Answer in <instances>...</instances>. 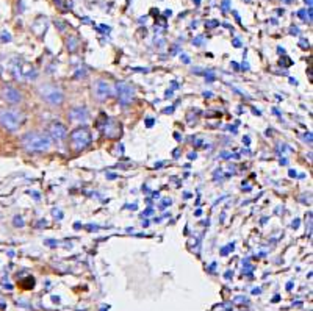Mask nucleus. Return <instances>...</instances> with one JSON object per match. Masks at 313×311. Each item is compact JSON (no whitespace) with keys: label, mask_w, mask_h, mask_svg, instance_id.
Returning <instances> with one entry per match:
<instances>
[{"label":"nucleus","mask_w":313,"mask_h":311,"mask_svg":"<svg viewBox=\"0 0 313 311\" xmlns=\"http://www.w3.org/2000/svg\"><path fill=\"white\" fill-rule=\"evenodd\" d=\"M22 146L28 152H46L50 147V138L44 133L32 132L22 138Z\"/></svg>","instance_id":"1"},{"label":"nucleus","mask_w":313,"mask_h":311,"mask_svg":"<svg viewBox=\"0 0 313 311\" xmlns=\"http://www.w3.org/2000/svg\"><path fill=\"white\" fill-rule=\"evenodd\" d=\"M22 124V114L16 110H0V125L8 132H16Z\"/></svg>","instance_id":"2"},{"label":"nucleus","mask_w":313,"mask_h":311,"mask_svg":"<svg viewBox=\"0 0 313 311\" xmlns=\"http://www.w3.org/2000/svg\"><path fill=\"white\" fill-rule=\"evenodd\" d=\"M39 95L50 105H61L64 100V94L60 88L53 84H41L39 86Z\"/></svg>","instance_id":"3"},{"label":"nucleus","mask_w":313,"mask_h":311,"mask_svg":"<svg viewBox=\"0 0 313 311\" xmlns=\"http://www.w3.org/2000/svg\"><path fill=\"white\" fill-rule=\"evenodd\" d=\"M91 142V133L88 128H77L71 133V146L74 150H83Z\"/></svg>","instance_id":"4"},{"label":"nucleus","mask_w":313,"mask_h":311,"mask_svg":"<svg viewBox=\"0 0 313 311\" xmlns=\"http://www.w3.org/2000/svg\"><path fill=\"white\" fill-rule=\"evenodd\" d=\"M116 95L122 105H127L135 97V88L125 81H119V83H116Z\"/></svg>","instance_id":"5"},{"label":"nucleus","mask_w":313,"mask_h":311,"mask_svg":"<svg viewBox=\"0 0 313 311\" xmlns=\"http://www.w3.org/2000/svg\"><path fill=\"white\" fill-rule=\"evenodd\" d=\"M110 94H111V86H110L108 81H105V80L94 81V84H92V95L97 100H105V98L110 97Z\"/></svg>","instance_id":"6"},{"label":"nucleus","mask_w":313,"mask_h":311,"mask_svg":"<svg viewBox=\"0 0 313 311\" xmlns=\"http://www.w3.org/2000/svg\"><path fill=\"white\" fill-rule=\"evenodd\" d=\"M69 117L74 122H86L88 117H89V114H88V110L85 107H74L69 111Z\"/></svg>","instance_id":"7"},{"label":"nucleus","mask_w":313,"mask_h":311,"mask_svg":"<svg viewBox=\"0 0 313 311\" xmlns=\"http://www.w3.org/2000/svg\"><path fill=\"white\" fill-rule=\"evenodd\" d=\"M2 95H3V98H5L7 102H10V103H19V102L22 100V95H21V92H19L17 89L11 88V86H7V88H3V91H2Z\"/></svg>","instance_id":"8"},{"label":"nucleus","mask_w":313,"mask_h":311,"mask_svg":"<svg viewBox=\"0 0 313 311\" xmlns=\"http://www.w3.org/2000/svg\"><path fill=\"white\" fill-rule=\"evenodd\" d=\"M49 133H50V136H52L53 139L60 141V139L66 138V135H67V128H66L63 124H60V122H53V124L50 125V128H49Z\"/></svg>","instance_id":"9"},{"label":"nucleus","mask_w":313,"mask_h":311,"mask_svg":"<svg viewBox=\"0 0 313 311\" xmlns=\"http://www.w3.org/2000/svg\"><path fill=\"white\" fill-rule=\"evenodd\" d=\"M14 225H16V227H24V221H22V218L16 216V218H14Z\"/></svg>","instance_id":"10"},{"label":"nucleus","mask_w":313,"mask_h":311,"mask_svg":"<svg viewBox=\"0 0 313 311\" xmlns=\"http://www.w3.org/2000/svg\"><path fill=\"white\" fill-rule=\"evenodd\" d=\"M202 41H203V38H202V36H197V38L194 39V44H196V45H202V44H200Z\"/></svg>","instance_id":"11"},{"label":"nucleus","mask_w":313,"mask_h":311,"mask_svg":"<svg viewBox=\"0 0 313 311\" xmlns=\"http://www.w3.org/2000/svg\"><path fill=\"white\" fill-rule=\"evenodd\" d=\"M205 25H207V27H216V25H218V21H210V22H207Z\"/></svg>","instance_id":"12"},{"label":"nucleus","mask_w":313,"mask_h":311,"mask_svg":"<svg viewBox=\"0 0 313 311\" xmlns=\"http://www.w3.org/2000/svg\"><path fill=\"white\" fill-rule=\"evenodd\" d=\"M297 14H299V17H301V19H304V17H305V10H301Z\"/></svg>","instance_id":"13"},{"label":"nucleus","mask_w":313,"mask_h":311,"mask_svg":"<svg viewBox=\"0 0 313 311\" xmlns=\"http://www.w3.org/2000/svg\"><path fill=\"white\" fill-rule=\"evenodd\" d=\"M291 33H293V35H297V33H299L297 27H291Z\"/></svg>","instance_id":"14"},{"label":"nucleus","mask_w":313,"mask_h":311,"mask_svg":"<svg viewBox=\"0 0 313 311\" xmlns=\"http://www.w3.org/2000/svg\"><path fill=\"white\" fill-rule=\"evenodd\" d=\"M10 39H11V36L8 33H3V41H10Z\"/></svg>","instance_id":"15"},{"label":"nucleus","mask_w":313,"mask_h":311,"mask_svg":"<svg viewBox=\"0 0 313 311\" xmlns=\"http://www.w3.org/2000/svg\"><path fill=\"white\" fill-rule=\"evenodd\" d=\"M301 45H302V47H308V41L302 39V41H301Z\"/></svg>","instance_id":"16"},{"label":"nucleus","mask_w":313,"mask_h":311,"mask_svg":"<svg viewBox=\"0 0 313 311\" xmlns=\"http://www.w3.org/2000/svg\"><path fill=\"white\" fill-rule=\"evenodd\" d=\"M233 45H235V47H240V45H241L240 39H235V41H233Z\"/></svg>","instance_id":"17"},{"label":"nucleus","mask_w":313,"mask_h":311,"mask_svg":"<svg viewBox=\"0 0 313 311\" xmlns=\"http://www.w3.org/2000/svg\"><path fill=\"white\" fill-rule=\"evenodd\" d=\"M305 3H307L308 7H311V0H305Z\"/></svg>","instance_id":"18"}]
</instances>
